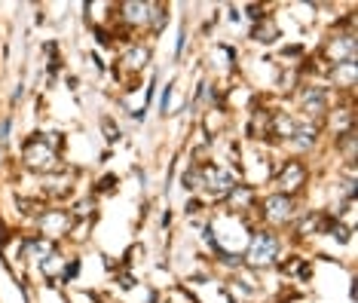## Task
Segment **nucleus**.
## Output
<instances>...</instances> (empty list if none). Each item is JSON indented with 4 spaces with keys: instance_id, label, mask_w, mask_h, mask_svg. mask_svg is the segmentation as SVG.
<instances>
[{
    "instance_id": "f257e3e1",
    "label": "nucleus",
    "mask_w": 358,
    "mask_h": 303,
    "mask_svg": "<svg viewBox=\"0 0 358 303\" xmlns=\"http://www.w3.org/2000/svg\"><path fill=\"white\" fill-rule=\"evenodd\" d=\"M22 166L31 171H40V175H50V171L59 169V150H52L40 132L28 135L22 141Z\"/></svg>"
},
{
    "instance_id": "f03ea898",
    "label": "nucleus",
    "mask_w": 358,
    "mask_h": 303,
    "mask_svg": "<svg viewBox=\"0 0 358 303\" xmlns=\"http://www.w3.org/2000/svg\"><path fill=\"white\" fill-rule=\"evenodd\" d=\"M279 251H282V242H279V236L270 233V230H255V236H251V245H248V267H255V269H264V267H273L275 260H279Z\"/></svg>"
},
{
    "instance_id": "7ed1b4c3",
    "label": "nucleus",
    "mask_w": 358,
    "mask_h": 303,
    "mask_svg": "<svg viewBox=\"0 0 358 303\" xmlns=\"http://www.w3.org/2000/svg\"><path fill=\"white\" fill-rule=\"evenodd\" d=\"M297 98H300V111H303V117L309 122H319V120L328 117L331 92L322 83H303V89L297 92Z\"/></svg>"
},
{
    "instance_id": "20e7f679",
    "label": "nucleus",
    "mask_w": 358,
    "mask_h": 303,
    "mask_svg": "<svg viewBox=\"0 0 358 303\" xmlns=\"http://www.w3.org/2000/svg\"><path fill=\"white\" fill-rule=\"evenodd\" d=\"M324 59H328L331 68L346 62H358V40L355 31H334V34L324 40Z\"/></svg>"
},
{
    "instance_id": "39448f33",
    "label": "nucleus",
    "mask_w": 358,
    "mask_h": 303,
    "mask_svg": "<svg viewBox=\"0 0 358 303\" xmlns=\"http://www.w3.org/2000/svg\"><path fill=\"white\" fill-rule=\"evenodd\" d=\"M294 215H297L294 196H285V193L266 196L264 206H260V218H264L270 227H288L291 220H294Z\"/></svg>"
},
{
    "instance_id": "423d86ee",
    "label": "nucleus",
    "mask_w": 358,
    "mask_h": 303,
    "mask_svg": "<svg viewBox=\"0 0 358 303\" xmlns=\"http://www.w3.org/2000/svg\"><path fill=\"white\" fill-rule=\"evenodd\" d=\"M199 187L202 190H208L215 199H227V193L233 190L236 184V175L233 171H227L224 166H215V162H206V166H199Z\"/></svg>"
},
{
    "instance_id": "0eeeda50",
    "label": "nucleus",
    "mask_w": 358,
    "mask_h": 303,
    "mask_svg": "<svg viewBox=\"0 0 358 303\" xmlns=\"http://www.w3.org/2000/svg\"><path fill=\"white\" fill-rule=\"evenodd\" d=\"M71 227H74V218H71V211L64 209H37V230L40 236H46V239H62V236L71 233Z\"/></svg>"
},
{
    "instance_id": "6e6552de",
    "label": "nucleus",
    "mask_w": 358,
    "mask_h": 303,
    "mask_svg": "<svg viewBox=\"0 0 358 303\" xmlns=\"http://www.w3.org/2000/svg\"><path fill=\"white\" fill-rule=\"evenodd\" d=\"M306 181H309V169H306V162H300V160H285L282 171L275 175V187H279V193H285V196H294L297 190H303Z\"/></svg>"
},
{
    "instance_id": "1a4fd4ad",
    "label": "nucleus",
    "mask_w": 358,
    "mask_h": 303,
    "mask_svg": "<svg viewBox=\"0 0 358 303\" xmlns=\"http://www.w3.org/2000/svg\"><path fill=\"white\" fill-rule=\"evenodd\" d=\"M117 10H120V19H123L126 24H132V28L144 24V28H148V24H150V15H153V3H141V0H126V3H120Z\"/></svg>"
},
{
    "instance_id": "9d476101",
    "label": "nucleus",
    "mask_w": 358,
    "mask_h": 303,
    "mask_svg": "<svg viewBox=\"0 0 358 303\" xmlns=\"http://www.w3.org/2000/svg\"><path fill=\"white\" fill-rule=\"evenodd\" d=\"M291 150H297V153H309L315 144H319V122H297V129H294V135H291Z\"/></svg>"
},
{
    "instance_id": "9b49d317",
    "label": "nucleus",
    "mask_w": 358,
    "mask_h": 303,
    "mask_svg": "<svg viewBox=\"0 0 358 303\" xmlns=\"http://www.w3.org/2000/svg\"><path fill=\"white\" fill-rule=\"evenodd\" d=\"M328 120H331L334 135L340 138V135H346V132H352V129H355V108H352V104H346V108H331Z\"/></svg>"
},
{
    "instance_id": "f8f14e48",
    "label": "nucleus",
    "mask_w": 358,
    "mask_h": 303,
    "mask_svg": "<svg viewBox=\"0 0 358 303\" xmlns=\"http://www.w3.org/2000/svg\"><path fill=\"white\" fill-rule=\"evenodd\" d=\"M294 129H297V120L288 111H270V135L282 138V141H291Z\"/></svg>"
},
{
    "instance_id": "ddd939ff",
    "label": "nucleus",
    "mask_w": 358,
    "mask_h": 303,
    "mask_svg": "<svg viewBox=\"0 0 358 303\" xmlns=\"http://www.w3.org/2000/svg\"><path fill=\"white\" fill-rule=\"evenodd\" d=\"M120 62H123L129 71H141V68H148V62H150V49L141 46V43H132L123 52V59H120Z\"/></svg>"
},
{
    "instance_id": "4468645a",
    "label": "nucleus",
    "mask_w": 358,
    "mask_h": 303,
    "mask_svg": "<svg viewBox=\"0 0 358 303\" xmlns=\"http://www.w3.org/2000/svg\"><path fill=\"white\" fill-rule=\"evenodd\" d=\"M279 24H275V19L273 15H266L264 22H257L255 24V31H251V40H255V43H275V40H279Z\"/></svg>"
},
{
    "instance_id": "2eb2a0df",
    "label": "nucleus",
    "mask_w": 358,
    "mask_h": 303,
    "mask_svg": "<svg viewBox=\"0 0 358 303\" xmlns=\"http://www.w3.org/2000/svg\"><path fill=\"white\" fill-rule=\"evenodd\" d=\"M334 83H337V89H349V92H352L358 83V62L337 64V68H334Z\"/></svg>"
},
{
    "instance_id": "dca6fc26",
    "label": "nucleus",
    "mask_w": 358,
    "mask_h": 303,
    "mask_svg": "<svg viewBox=\"0 0 358 303\" xmlns=\"http://www.w3.org/2000/svg\"><path fill=\"white\" fill-rule=\"evenodd\" d=\"M101 129H104V141H108V144H117L120 138H123V132H120V126H117L113 120H108V117L101 120Z\"/></svg>"
},
{
    "instance_id": "f3484780",
    "label": "nucleus",
    "mask_w": 358,
    "mask_h": 303,
    "mask_svg": "<svg viewBox=\"0 0 358 303\" xmlns=\"http://www.w3.org/2000/svg\"><path fill=\"white\" fill-rule=\"evenodd\" d=\"M181 184H184V190H199V166H193V169H187L184 175H181Z\"/></svg>"
},
{
    "instance_id": "a211bd4d",
    "label": "nucleus",
    "mask_w": 358,
    "mask_h": 303,
    "mask_svg": "<svg viewBox=\"0 0 358 303\" xmlns=\"http://www.w3.org/2000/svg\"><path fill=\"white\" fill-rule=\"evenodd\" d=\"M77 276H80V260L74 258V260H71V264H64L62 276H59V282H64V285H68V282H74Z\"/></svg>"
},
{
    "instance_id": "6ab92c4d",
    "label": "nucleus",
    "mask_w": 358,
    "mask_h": 303,
    "mask_svg": "<svg viewBox=\"0 0 358 303\" xmlns=\"http://www.w3.org/2000/svg\"><path fill=\"white\" fill-rule=\"evenodd\" d=\"M172 92H175V83H166V89H162V95H159V113H162V117L169 113V104H172Z\"/></svg>"
},
{
    "instance_id": "aec40b11",
    "label": "nucleus",
    "mask_w": 358,
    "mask_h": 303,
    "mask_svg": "<svg viewBox=\"0 0 358 303\" xmlns=\"http://www.w3.org/2000/svg\"><path fill=\"white\" fill-rule=\"evenodd\" d=\"M117 187V178L113 175H108V178H101V184H99V193H108V190H113Z\"/></svg>"
}]
</instances>
